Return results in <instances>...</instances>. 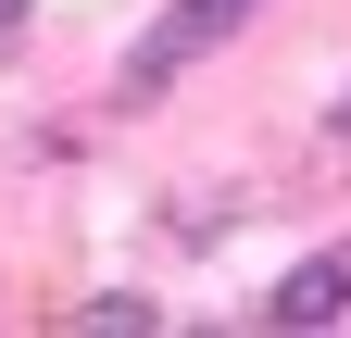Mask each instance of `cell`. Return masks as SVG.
Segmentation results:
<instances>
[{
  "label": "cell",
  "mask_w": 351,
  "mask_h": 338,
  "mask_svg": "<svg viewBox=\"0 0 351 338\" xmlns=\"http://www.w3.org/2000/svg\"><path fill=\"white\" fill-rule=\"evenodd\" d=\"M251 13H263V0H163V13L138 25V51H125V75H113V101H125V113H151L176 75H189L201 51H226Z\"/></svg>",
  "instance_id": "cell-1"
},
{
  "label": "cell",
  "mask_w": 351,
  "mask_h": 338,
  "mask_svg": "<svg viewBox=\"0 0 351 338\" xmlns=\"http://www.w3.org/2000/svg\"><path fill=\"white\" fill-rule=\"evenodd\" d=\"M263 326H289V338H314V326H351V238L326 250H301V263L263 288Z\"/></svg>",
  "instance_id": "cell-2"
},
{
  "label": "cell",
  "mask_w": 351,
  "mask_h": 338,
  "mask_svg": "<svg viewBox=\"0 0 351 338\" xmlns=\"http://www.w3.org/2000/svg\"><path fill=\"white\" fill-rule=\"evenodd\" d=\"M63 326H75V338H151V326H163V301H125V288H101V301H75Z\"/></svg>",
  "instance_id": "cell-3"
},
{
  "label": "cell",
  "mask_w": 351,
  "mask_h": 338,
  "mask_svg": "<svg viewBox=\"0 0 351 338\" xmlns=\"http://www.w3.org/2000/svg\"><path fill=\"white\" fill-rule=\"evenodd\" d=\"M25 13H38V0H0V38H13V25H25Z\"/></svg>",
  "instance_id": "cell-4"
},
{
  "label": "cell",
  "mask_w": 351,
  "mask_h": 338,
  "mask_svg": "<svg viewBox=\"0 0 351 338\" xmlns=\"http://www.w3.org/2000/svg\"><path fill=\"white\" fill-rule=\"evenodd\" d=\"M339 138H351V101H339Z\"/></svg>",
  "instance_id": "cell-5"
}]
</instances>
